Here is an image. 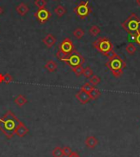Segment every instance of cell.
Here are the masks:
<instances>
[{
    "instance_id": "obj_32",
    "label": "cell",
    "mask_w": 140,
    "mask_h": 157,
    "mask_svg": "<svg viewBox=\"0 0 140 157\" xmlns=\"http://www.w3.org/2000/svg\"><path fill=\"white\" fill-rule=\"evenodd\" d=\"M136 3H137L138 7H140V0H136Z\"/></svg>"
},
{
    "instance_id": "obj_13",
    "label": "cell",
    "mask_w": 140,
    "mask_h": 157,
    "mask_svg": "<svg viewBox=\"0 0 140 157\" xmlns=\"http://www.w3.org/2000/svg\"><path fill=\"white\" fill-rule=\"evenodd\" d=\"M16 11H17V13L19 15L23 17V16L26 15V13L30 11V8H29V7L26 5V3H20V4L16 8Z\"/></svg>"
},
{
    "instance_id": "obj_8",
    "label": "cell",
    "mask_w": 140,
    "mask_h": 157,
    "mask_svg": "<svg viewBox=\"0 0 140 157\" xmlns=\"http://www.w3.org/2000/svg\"><path fill=\"white\" fill-rule=\"evenodd\" d=\"M58 49L61 53L67 55V54H70L72 52L74 51L76 49H75L74 44L72 41V40L70 38H65L59 45Z\"/></svg>"
},
{
    "instance_id": "obj_17",
    "label": "cell",
    "mask_w": 140,
    "mask_h": 157,
    "mask_svg": "<svg viewBox=\"0 0 140 157\" xmlns=\"http://www.w3.org/2000/svg\"><path fill=\"white\" fill-rule=\"evenodd\" d=\"M89 96H90V99L91 100H96V99H98V98L99 97L100 95H101V91H100L98 89H96V88H94L93 90L90 91V92L89 93Z\"/></svg>"
},
{
    "instance_id": "obj_21",
    "label": "cell",
    "mask_w": 140,
    "mask_h": 157,
    "mask_svg": "<svg viewBox=\"0 0 140 157\" xmlns=\"http://www.w3.org/2000/svg\"><path fill=\"white\" fill-rule=\"evenodd\" d=\"M100 82H101V79H100L98 76H96V75H93V76L89 78V83L92 84L94 86H97L98 84H99Z\"/></svg>"
},
{
    "instance_id": "obj_24",
    "label": "cell",
    "mask_w": 140,
    "mask_h": 157,
    "mask_svg": "<svg viewBox=\"0 0 140 157\" xmlns=\"http://www.w3.org/2000/svg\"><path fill=\"white\" fill-rule=\"evenodd\" d=\"M89 33L93 36H97L100 33V28L98 26H92L89 29Z\"/></svg>"
},
{
    "instance_id": "obj_16",
    "label": "cell",
    "mask_w": 140,
    "mask_h": 157,
    "mask_svg": "<svg viewBox=\"0 0 140 157\" xmlns=\"http://www.w3.org/2000/svg\"><path fill=\"white\" fill-rule=\"evenodd\" d=\"M54 13H56V15L58 17H63L65 14L66 13V8H64L62 5H58L55 9H54Z\"/></svg>"
},
{
    "instance_id": "obj_12",
    "label": "cell",
    "mask_w": 140,
    "mask_h": 157,
    "mask_svg": "<svg viewBox=\"0 0 140 157\" xmlns=\"http://www.w3.org/2000/svg\"><path fill=\"white\" fill-rule=\"evenodd\" d=\"M56 37L54 36H53L52 34H48L43 40V43L45 44L48 48H51V47L53 46L54 44H56Z\"/></svg>"
},
{
    "instance_id": "obj_7",
    "label": "cell",
    "mask_w": 140,
    "mask_h": 157,
    "mask_svg": "<svg viewBox=\"0 0 140 157\" xmlns=\"http://www.w3.org/2000/svg\"><path fill=\"white\" fill-rule=\"evenodd\" d=\"M34 17L40 24H44L49 21V18L52 17V13L47 8H40L34 14Z\"/></svg>"
},
{
    "instance_id": "obj_23",
    "label": "cell",
    "mask_w": 140,
    "mask_h": 157,
    "mask_svg": "<svg viewBox=\"0 0 140 157\" xmlns=\"http://www.w3.org/2000/svg\"><path fill=\"white\" fill-rule=\"evenodd\" d=\"M125 50L129 54H134L136 52L137 49H136V47L134 46V44H128L127 46L125 47Z\"/></svg>"
},
{
    "instance_id": "obj_15",
    "label": "cell",
    "mask_w": 140,
    "mask_h": 157,
    "mask_svg": "<svg viewBox=\"0 0 140 157\" xmlns=\"http://www.w3.org/2000/svg\"><path fill=\"white\" fill-rule=\"evenodd\" d=\"M14 102H15L16 105H17L19 107H21V106L25 105L27 103V99H26L23 95H19L16 97V99L14 100Z\"/></svg>"
},
{
    "instance_id": "obj_11",
    "label": "cell",
    "mask_w": 140,
    "mask_h": 157,
    "mask_svg": "<svg viewBox=\"0 0 140 157\" xmlns=\"http://www.w3.org/2000/svg\"><path fill=\"white\" fill-rule=\"evenodd\" d=\"M85 146L89 149H94L98 145V140L94 136H89L84 141Z\"/></svg>"
},
{
    "instance_id": "obj_33",
    "label": "cell",
    "mask_w": 140,
    "mask_h": 157,
    "mask_svg": "<svg viewBox=\"0 0 140 157\" xmlns=\"http://www.w3.org/2000/svg\"><path fill=\"white\" fill-rule=\"evenodd\" d=\"M3 9L2 8V7H0V15H1L2 13H3Z\"/></svg>"
},
{
    "instance_id": "obj_18",
    "label": "cell",
    "mask_w": 140,
    "mask_h": 157,
    "mask_svg": "<svg viewBox=\"0 0 140 157\" xmlns=\"http://www.w3.org/2000/svg\"><path fill=\"white\" fill-rule=\"evenodd\" d=\"M52 155L53 157H63V151H62V148L60 147H55L53 151H52Z\"/></svg>"
},
{
    "instance_id": "obj_26",
    "label": "cell",
    "mask_w": 140,
    "mask_h": 157,
    "mask_svg": "<svg viewBox=\"0 0 140 157\" xmlns=\"http://www.w3.org/2000/svg\"><path fill=\"white\" fill-rule=\"evenodd\" d=\"M83 75H84V77H86V78H90V77L94 75V72H93V70L90 68L89 67H87L85 68H84V72H83Z\"/></svg>"
},
{
    "instance_id": "obj_29",
    "label": "cell",
    "mask_w": 140,
    "mask_h": 157,
    "mask_svg": "<svg viewBox=\"0 0 140 157\" xmlns=\"http://www.w3.org/2000/svg\"><path fill=\"white\" fill-rule=\"evenodd\" d=\"M133 37H134V40L138 45H140V31L138 33L136 34V35H134V36H133Z\"/></svg>"
},
{
    "instance_id": "obj_28",
    "label": "cell",
    "mask_w": 140,
    "mask_h": 157,
    "mask_svg": "<svg viewBox=\"0 0 140 157\" xmlns=\"http://www.w3.org/2000/svg\"><path fill=\"white\" fill-rule=\"evenodd\" d=\"M62 151H63L64 156H69L72 153V150L71 149V147H62Z\"/></svg>"
},
{
    "instance_id": "obj_5",
    "label": "cell",
    "mask_w": 140,
    "mask_h": 157,
    "mask_svg": "<svg viewBox=\"0 0 140 157\" xmlns=\"http://www.w3.org/2000/svg\"><path fill=\"white\" fill-rule=\"evenodd\" d=\"M121 26L130 36H134L140 31V18L135 13H132L123 22Z\"/></svg>"
},
{
    "instance_id": "obj_6",
    "label": "cell",
    "mask_w": 140,
    "mask_h": 157,
    "mask_svg": "<svg viewBox=\"0 0 140 157\" xmlns=\"http://www.w3.org/2000/svg\"><path fill=\"white\" fill-rule=\"evenodd\" d=\"M74 13L80 19H84L92 13V8L89 6V1H82L74 8Z\"/></svg>"
},
{
    "instance_id": "obj_1",
    "label": "cell",
    "mask_w": 140,
    "mask_h": 157,
    "mask_svg": "<svg viewBox=\"0 0 140 157\" xmlns=\"http://www.w3.org/2000/svg\"><path fill=\"white\" fill-rule=\"evenodd\" d=\"M20 122L12 111H7L5 114L0 118V131L11 139L15 135V129Z\"/></svg>"
},
{
    "instance_id": "obj_30",
    "label": "cell",
    "mask_w": 140,
    "mask_h": 157,
    "mask_svg": "<svg viewBox=\"0 0 140 157\" xmlns=\"http://www.w3.org/2000/svg\"><path fill=\"white\" fill-rule=\"evenodd\" d=\"M67 157H80V156H79V155L78 154L77 152L72 151V154L70 155H69V156H67Z\"/></svg>"
},
{
    "instance_id": "obj_22",
    "label": "cell",
    "mask_w": 140,
    "mask_h": 157,
    "mask_svg": "<svg viewBox=\"0 0 140 157\" xmlns=\"http://www.w3.org/2000/svg\"><path fill=\"white\" fill-rule=\"evenodd\" d=\"M73 35L76 39H81L83 36H84V30H82L81 28H76L73 32Z\"/></svg>"
},
{
    "instance_id": "obj_3",
    "label": "cell",
    "mask_w": 140,
    "mask_h": 157,
    "mask_svg": "<svg viewBox=\"0 0 140 157\" xmlns=\"http://www.w3.org/2000/svg\"><path fill=\"white\" fill-rule=\"evenodd\" d=\"M106 66L112 72L114 77H120L122 76L124 69L126 67V63L117 54H115L112 57L108 58Z\"/></svg>"
},
{
    "instance_id": "obj_19",
    "label": "cell",
    "mask_w": 140,
    "mask_h": 157,
    "mask_svg": "<svg viewBox=\"0 0 140 157\" xmlns=\"http://www.w3.org/2000/svg\"><path fill=\"white\" fill-rule=\"evenodd\" d=\"M72 70L74 72L76 77H80L81 75H83V72H84V67H83L82 65L81 66H77V67H72Z\"/></svg>"
},
{
    "instance_id": "obj_25",
    "label": "cell",
    "mask_w": 140,
    "mask_h": 157,
    "mask_svg": "<svg viewBox=\"0 0 140 157\" xmlns=\"http://www.w3.org/2000/svg\"><path fill=\"white\" fill-rule=\"evenodd\" d=\"M35 5L39 8H44L47 5V1L46 0H35Z\"/></svg>"
},
{
    "instance_id": "obj_34",
    "label": "cell",
    "mask_w": 140,
    "mask_h": 157,
    "mask_svg": "<svg viewBox=\"0 0 140 157\" xmlns=\"http://www.w3.org/2000/svg\"><path fill=\"white\" fill-rule=\"evenodd\" d=\"M54 1H57V0H54Z\"/></svg>"
},
{
    "instance_id": "obj_20",
    "label": "cell",
    "mask_w": 140,
    "mask_h": 157,
    "mask_svg": "<svg viewBox=\"0 0 140 157\" xmlns=\"http://www.w3.org/2000/svg\"><path fill=\"white\" fill-rule=\"evenodd\" d=\"M94 88V86L92 85V84H90L89 82H86L82 86L81 88H80V90H84V91H85V92H87L88 94H89V93Z\"/></svg>"
},
{
    "instance_id": "obj_14",
    "label": "cell",
    "mask_w": 140,
    "mask_h": 157,
    "mask_svg": "<svg viewBox=\"0 0 140 157\" xmlns=\"http://www.w3.org/2000/svg\"><path fill=\"white\" fill-rule=\"evenodd\" d=\"M46 69L48 70L49 72H53L54 71H56L57 68V63L53 60H49L48 62L46 63L45 66H44Z\"/></svg>"
},
{
    "instance_id": "obj_31",
    "label": "cell",
    "mask_w": 140,
    "mask_h": 157,
    "mask_svg": "<svg viewBox=\"0 0 140 157\" xmlns=\"http://www.w3.org/2000/svg\"><path fill=\"white\" fill-rule=\"evenodd\" d=\"M4 82V75L0 73V83Z\"/></svg>"
},
{
    "instance_id": "obj_27",
    "label": "cell",
    "mask_w": 140,
    "mask_h": 157,
    "mask_svg": "<svg viewBox=\"0 0 140 157\" xmlns=\"http://www.w3.org/2000/svg\"><path fill=\"white\" fill-rule=\"evenodd\" d=\"M12 82H13V77H12V75L9 74V73H6L4 74V82L6 84H9Z\"/></svg>"
},
{
    "instance_id": "obj_4",
    "label": "cell",
    "mask_w": 140,
    "mask_h": 157,
    "mask_svg": "<svg viewBox=\"0 0 140 157\" xmlns=\"http://www.w3.org/2000/svg\"><path fill=\"white\" fill-rule=\"evenodd\" d=\"M93 46L94 47L99 53L103 54L104 56L108 57V58L116 54L114 49H113V44L109 39L107 37H99L98 39H97L93 43Z\"/></svg>"
},
{
    "instance_id": "obj_10",
    "label": "cell",
    "mask_w": 140,
    "mask_h": 157,
    "mask_svg": "<svg viewBox=\"0 0 140 157\" xmlns=\"http://www.w3.org/2000/svg\"><path fill=\"white\" fill-rule=\"evenodd\" d=\"M76 98L77 100H78L82 105H85V104L88 103V102L91 100L89 94L82 90H79V91L76 94Z\"/></svg>"
},
{
    "instance_id": "obj_2",
    "label": "cell",
    "mask_w": 140,
    "mask_h": 157,
    "mask_svg": "<svg viewBox=\"0 0 140 157\" xmlns=\"http://www.w3.org/2000/svg\"><path fill=\"white\" fill-rule=\"evenodd\" d=\"M56 57L59 60L66 63L71 68L77 67V66H81L85 62L84 57L82 56L76 49H75L74 51L72 52L70 54H67V55L61 53L58 49L57 52Z\"/></svg>"
},
{
    "instance_id": "obj_9",
    "label": "cell",
    "mask_w": 140,
    "mask_h": 157,
    "mask_svg": "<svg viewBox=\"0 0 140 157\" xmlns=\"http://www.w3.org/2000/svg\"><path fill=\"white\" fill-rule=\"evenodd\" d=\"M29 132V128L25 125L23 122L20 121L15 129V135L19 137H23Z\"/></svg>"
}]
</instances>
